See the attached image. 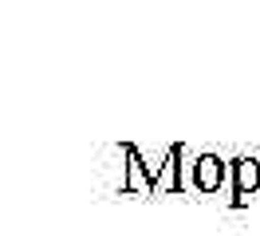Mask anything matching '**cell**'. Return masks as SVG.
Returning a JSON list of instances; mask_svg holds the SVG:
<instances>
[{"mask_svg": "<svg viewBox=\"0 0 260 236\" xmlns=\"http://www.w3.org/2000/svg\"><path fill=\"white\" fill-rule=\"evenodd\" d=\"M237 181H241V193H244V189H252V185L260 181V170L252 165V161H241V173H237Z\"/></svg>", "mask_w": 260, "mask_h": 236, "instance_id": "1", "label": "cell"}, {"mask_svg": "<svg viewBox=\"0 0 260 236\" xmlns=\"http://www.w3.org/2000/svg\"><path fill=\"white\" fill-rule=\"evenodd\" d=\"M217 177H221L217 161H213V157H205V161H201V181H205V185H217Z\"/></svg>", "mask_w": 260, "mask_h": 236, "instance_id": "2", "label": "cell"}]
</instances>
